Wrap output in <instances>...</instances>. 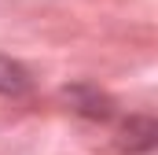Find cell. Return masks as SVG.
Instances as JSON below:
<instances>
[{"label": "cell", "instance_id": "3", "mask_svg": "<svg viewBox=\"0 0 158 155\" xmlns=\"http://www.w3.org/2000/svg\"><path fill=\"white\" fill-rule=\"evenodd\" d=\"M30 89H33V78H30V70H26L22 63L7 59V55H0V96L19 100V96H26Z\"/></svg>", "mask_w": 158, "mask_h": 155}, {"label": "cell", "instance_id": "2", "mask_svg": "<svg viewBox=\"0 0 158 155\" xmlns=\"http://www.w3.org/2000/svg\"><path fill=\"white\" fill-rule=\"evenodd\" d=\"M158 144V122L151 115H132L118 133V148L129 155H147Z\"/></svg>", "mask_w": 158, "mask_h": 155}, {"label": "cell", "instance_id": "1", "mask_svg": "<svg viewBox=\"0 0 158 155\" xmlns=\"http://www.w3.org/2000/svg\"><path fill=\"white\" fill-rule=\"evenodd\" d=\"M63 100L70 104V111H74V115L92 118V122H107V118L114 115V100H110L107 92H99L96 85H88V81L66 85V89H63Z\"/></svg>", "mask_w": 158, "mask_h": 155}]
</instances>
